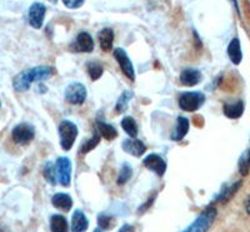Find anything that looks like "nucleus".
<instances>
[{
  "mask_svg": "<svg viewBox=\"0 0 250 232\" xmlns=\"http://www.w3.org/2000/svg\"><path fill=\"white\" fill-rule=\"evenodd\" d=\"M118 232H135L134 227L131 225H124V226L120 227V230Z\"/></svg>",
  "mask_w": 250,
  "mask_h": 232,
  "instance_id": "obj_32",
  "label": "nucleus"
},
{
  "mask_svg": "<svg viewBox=\"0 0 250 232\" xmlns=\"http://www.w3.org/2000/svg\"><path fill=\"white\" fill-rule=\"evenodd\" d=\"M35 129L30 124H19L17 125L12 131V137L15 144L18 145H26L34 139Z\"/></svg>",
  "mask_w": 250,
  "mask_h": 232,
  "instance_id": "obj_5",
  "label": "nucleus"
},
{
  "mask_svg": "<svg viewBox=\"0 0 250 232\" xmlns=\"http://www.w3.org/2000/svg\"><path fill=\"white\" fill-rule=\"evenodd\" d=\"M133 176V170H131V167L129 166L128 164L123 165L122 170H120L119 176H118V184L119 185H124L129 181Z\"/></svg>",
  "mask_w": 250,
  "mask_h": 232,
  "instance_id": "obj_29",
  "label": "nucleus"
},
{
  "mask_svg": "<svg viewBox=\"0 0 250 232\" xmlns=\"http://www.w3.org/2000/svg\"><path fill=\"white\" fill-rule=\"evenodd\" d=\"M204 101V94L199 93V91H190V93L183 94L179 97V106L184 111L193 113V111H196L198 109L202 108Z\"/></svg>",
  "mask_w": 250,
  "mask_h": 232,
  "instance_id": "obj_4",
  "label": "nucleus"
},
{
  "mask_svg": "<svg viewBox=\"0 0 250 232\" xmlns=\"http://www.w3.org/2000/svg\"><path fill=\"white\" fill-rule=\"evenodd\" d=\"M65 99L73 105L84 104L86 99V89L80 82H73L66 88Z\"/></svg>",
  "mask_w": 250,
  "mask_h": 232,
  "instance_id": "obj_6",
  "label": "nucleus"
},
{
  "mask_svg": "<svg viewBox=\"0 0 250 232\" xmlns=\"http://www.w3.org/2000/svg\"><path fill=\"white\" fill-rule=\"evenodd\" d=\"M228 55H229V59L231 60L234 65H239L242 62V46H240V41H239L238 38H234L230 43H229V46H228Z\"/></svg>",
  "mask_w": 250,
  "mask_h": 232,
  "instance_id": "obj_15",
  "label": "nucleus"
},
{
  "mask_svg": "<svg viewBox=\"0 0 250 232\" xmlns=\"http://www.w3.org/2000/svg\"><path fill=\"white\" fill-rule=\"evenodd\" d=\"M50 230L51 232H68L69 225L65 216L62 215H53L50 218Z\"/></svg>",
  "mask_w": 250,
  "mask_h": 232,
  "instance_id": "obj_19",
  "label": "nucleus"
},
{
  "mask_svg": "<svg viewBox=\"0 0 250 232\" xmlns=\"http://www.w3.org/2000/svg\"><path fill=\"white\" fill-rule=\"evenodd\" d=\"M58 181L62 186H69L71 181V162L68 157H59L55 164Z\"/></svg>",
  "mask_w": 250,
  "mask_h": 232,
  "instance_id": "obj_7",
  "label": "nucleus"
},
{
  "mask_svg": "<svg viewBox=\"0 0 250 232\" xmlns=\"http://www.w3.org/2000/svg\"><path fill=\"white\" fill-rule=\"evenodd\" d=\"M53 69L50 66H35L19 73L13 80V86L17 91L29 90L30 85L34 81H42L51 77Z\"/></svg>",
  "mask_w": 250,
  "mask_h": 232,
  "instance_id": "obj_1",
  "label": "nucleus"
},
{
  "mask_svg": "<svg viewBox=\"0 0 250 232\" xmlns=\"http://www.w3.org/2000/svg\"><path fill=\"white\" fill-rule=\"evenodd\" d=\"M122 128L131 139H135L138 136V125L131 116H125L122 120Z\"/></svg>",
  "mask_w": 250,
  "mask_h": 232,
  "instance_id": "obj_23",
  "label": "nucleus"
},
{
  "mask_svg": "<svg viewBox=\"0 0 250 232\" xmlns=\"http://www.w3.org/2000/svg\"><path fill=\"white\" fill-rule=\"evenodd\" d=\"M44 177L53 186L57 185V169H55V165L53 162L48 161L45 164V166H44Z\"/></svg>",
  "mask_w": 250,
  "mask_h": 232,
  "instance_id": "obj_25",
  "label": "nucleus"
},
{
  "mask_svg": "<svg viewBox=\"0 0 250 232\" xmlns=\"http://www.w3.org/2000/svg\"><path fill=\"white\" fill-rule=\"evenodd\" d=\"M100 142V135L99 134H94L93 137L89 140H86L85 142H83L82 147H80V153L82 154H88L89 151H91L93 149L97 147V145Z\"/></svg>",
  "mask_w": 250,
  "mask_h": 232,
  "instance_id": "obj_27",
  "label": "nucleus"
},
{
  "mask_svg": "<svg viewBox=\"0 0 250 232\" xmlns=\"http://www.w3.org/2000/svg\"><path fill=\"white\" fill-rule=\"evenodd\" d=\"M133 95L134 93L131 90H125L124 93L120 95L119 100L117 101V106H115V111L119 114L124 113L125 110H126V108H128L129 105V101H130L131 99H133Z\"/></svg>",
  "mask_w": 250,
  "mask_h": 232,
  "instance_id": "obj_24",
  "label": "nucleus"
},
{
  "mask_svg": "<svg viewBox=\"0 0 250 232\" xmlns=\"http://www.w3.org/2000/svg\"><path fill=\"white\" fill-rule=\"evenodd\" d=\"M93 232H104L102 229H95Z\"/></svg>",
  "mask_w": 250,
  "mask_h": 232,
  "instance_id": "obj_34",
  "label": "nucleus"
},
{
  "mask_svg": "<svg viewBox=\"0 0 250 232\" xmlns=\"http://www.w3.org/2000/svg\"><path fill=\"white\" fill-rule=\"evenodd\" d=\"M114 58L119 64L120 69L124 73L125 77H128L130 80L135 79V73H134V66L133 62L129 59L128 54L125 53V50H123L122 48H118L114 50Z\"/></svg>",
  "mask_w": 250,
  "mask_h": 232,
  "instance_id": "obj_8",
  "label": "nucleus"
},
{
  "mask_svg": "<svg viewBox=\"0 0 250 232\" xmlns=\"http://www.w3.org/2000/svg\"><path fill=\"white\" fill-rule=\"evenodd\" d=\"M122 147L125 153L130 154V155L135 156V157L144 155V153L146 151V146L138 139L124 140L122 144Z\"/></svg>",
  "mask_w": 250,
  "mask_h": 232,
  "instance_id": "obj_12",
  "label": "nucleus"
},
{
  "mask_svg": "<svg viewBox=\"0 0 250 232\" xmlns=\"http://www.w3.org/2000/svg\"><path fill=\"white\" fill-rule=\"evenodd\" d=\"M143 164H144L146 169L155 173L159 177H162L165 174V171H167V162L159 155H155V154H150V155L146 156Z\"/></svg>",
  "mask_w": 250,
  "mask_h": 232,
  "instance_id": "obj_11",
  "label": "nucleus"
},
{
  "mask_svg": "<svg viewBox=\"0 0 250 232\" xmlns=\"http://www.w3.org/2000/svg\"><path fill=\"white\" fill-rule=\"evenodd\" d=\"M98 225H99V229L102 230H110L113 229L114 225H115V218H114L113 216L100 213V215L98 216Z\"/></svg>",
  "mask_w": 250,
  "mask_h": 232,
  "instance_id": "obj_28",
  "label": "nucleus"
},
{
  "mask_svg": "<svg viewBox=\"0 0 250 232\" xmlns=\"http://www.w3.org/2000/svg\"><path fill=\"white\" fill-rule=\"evenodd\" d=\"M50 1H51V3H57L58 0H50Z\"/></svg>",
  "mask_w": 250,
  "mask_h": 232,
  "instance_id": "obj_35",
  "label": "nucleus"
},
{
  "mask_svg": "<svg viewBox=\"0 0 250 232\" xmlns=\"http://www.w3.org/2000/svg\"><path fill=\"white\" fill-rule=\"evenodd\" d=\"M250 171V147L239 159V173L242 176H247Z\"/></svg>",
  "mask_w": 250,
  "mask_h": 232,
  "instance_id": "obj_26",
  "label": "nucleus"
},
{
  "mask_svg": "<svg viewBox=\"0 0 250 232\" xmlns=\"http://www.w3.org/2000/svg\"><path fill=\"white\" fill-rule=\"evenodd\" d=\"M59 136H60V146L62 150L69 151L74 145L75 139L78 136V128L74 122L64 120L59 124Z\"/></svg>",
  "mask_w": 250,
  "mask_h": 232,
  "instance_id": "obj_3",
  "label": "nucleus"
},
{
  "mask_svg": "<svg viewBox=\"0 0 250 232\" xmlns=\"http://www.w3.org/2000/svg\"><path fill=\"white\" fill-rule=\"evenodd\" d=\"M62 3L69 9H78L84 4V0H62Z\"/></svg>",
  "mask_w": 250,
  "mask_h": 232,
  "instance_id": "obj_31",
  "label": "nucleus"
},
{
  "mask_svg": "<svg viewBox=\"0 0 250 232\" xmlns=\"http://www.w3.org/2000/svg\"><path fill=\"white\" fill-rule=\"evenodd\" d=\"M51 204L54 205V207H57V209L62 210V211H66V213H68V211H70L71 206H73V200H71V197L68 193H55V195L53 196V198H51Z\"/></svg>",
  "mask_w": 250,
  "mask_h": 232,
  "instance_id": "obj_17",
  "label": "nucleus"
},
{
  "mask_svg": "<svg viewBox=\"0 0 250 232\" xmlns=\"http://www.w3.org/2000/svg\"><path fill=\"white\" fill-rule=\"evenodd\" d=\"M89 221L82 210H77L71 217V232H85L88 230Z\"/></svg>",
  "mask_w": 250,
  "mask_h": 232,
  "instance_id": "obj_13",
  "label": "nucleus"
},
{
  "mask_svg": "<svg viewBox=\"0 0 250 232\" xmlns=\"http://www.w3.org/2000/svg\"><path fill=\"white\" fill-rule=\"evenodd\" d=\"M223 111H224V115L229 119H239L244 113V102L242 100H238L235 102L225 104Z\"/></svg>",
  "mask_w": 250,
  "mask_h": 232,
  "instance_id": "obj_16",
  "label": "nucleus"
},
{
  "mask_svg": "<svg viewBox=\"0 0 250 232\" xmlns=\"http://www.w3.org/2000/svg\"><path fill=\"white\" fill-rule=\"evenodd\" d=\"M88 74L91 80H98L103 75V68L97 62H89L88 64Z\"/></svg>",
  "mask_w": 250,
  "mask_h": 232,
  "instance_id": "obj_30",
  "label": "nucleus"
},
{
  "mask_svg": "<svg viewBox=\"0 0 250 232\" xmlns=\"http://www.w3.org/2000/svg\"><path fill=\"white\" fill-rule=\"evenodd\" d=\"M97 128L98 130H99V135L103 136V137H105L106 140H113L118 136L117 129L114 128V126H111L110 124H105V122H103V121H98Z\"/></svg>",
  "mask_w": 250,
  "mask_h": 232,
  "instance_id": "obj_22",
  "label": "nucleus"
},
{
  "mask_svg": "<svg viewBox=\"0 0 250 232\" xmlns=\"http://www.w3.org/2000/svg\"><path fill=\"white\" fill-rule=\"evenodd\" d=\"M216 215H218V211H216L215 207H207V209L195 218V221H194L193 224L189 225V226L182 232H207L208 230L210 229L211 225L214 224Z\"/></svg>",
  "mask_w": 250,
  "mask_h": 232,
  "instance_id": "obj_2",
  "label": "nucleus"
},
{
  "mask_svg": "<svg viewBox=\"0 0 250 232\" xmlns=\"http://www.w3.org/2000/svg\"><path fill=\"white\" fill-rule=\"evenodd\" d=\"M46 8L42 3H34L29 9V24L34 29H40L44 23Z\"/></svg>",
  "mask_w": 250,
  "mask_h": 232,
  "instance_id": "obj_9",
  "label": "nucleus"
},
{
  "mask_svg": "<svg viewBox=\"0 0 250 232\" xmlns=\"http://www.w3.org/2000/svg\"><path fill=\"white\" fill-rule=\"evenodd\" d=\"M188 131H189V120L187 117L179 116L178 117V122H176L175 130L171 133V140H174V141H180V140L184 139V136L187 135Z\"/></svg>",
  "mask_w": 250,
  "mask_h": 232,
  "instance_id": "obj_18",
  "label": "nucleus"
},
{
  "mask_svg": "<svg viewBox=\"0 0 250 232\" xmlns=\"http://www.w3.org/2000/svg\"><path fill=\"white\" fill-rule=\"evenodd\" d=\"M202 81V73L196 69H185L180 74V82L185 86H194Z\"/></svg>",
  "mask_w": 250,
  "mask_h": 232,
  "instance_id": "obj_14",
  "label": "nucleus"
},
{
  "mask_svg": "<svg viewBox=\"0 0 250 232\" xmlns=\"http://www.w3.org/2000/svg\"><path fill=\"white\" fill-rule=\"evenodd\" d=\"M70 49L77 53H91L94 49V40L88 33H80L71 43Z\"/></svg>",
  "mask_w": 250,
  "mask_h": 232,
  "instance_id": "obj_10",
  "label": "nucleus"
},
{
  "mask_svg": "<svg viewBox=\"0 0 250 232\" xmlns=\"http://www.w3.org/2000/svg\"><path fill=\"white\" fill-rule=\"evenodd\" d=\"M242 187V181H238L235 184L230 185V186H227L223 189V191L218 195V197L215 198L216 202H227L229 201L231 197L234 196V193L238 191L239 189Z\"/></svg>",
  "mask_w": 250,
  "mask_h": 232,
  "instance_id": "obj_21",
  "label": "nucleus"
},
{
  "mask_svg": "<svg viewBox=\"0 0 250 232\" xmlns=\"http://www.w3.org/2000/svg\"><path fill=\"white\" fill-rule=\"evenodd\" d=\"M245 211L250 215V197L248 198L247 201H245Z\"/></svg>",
  "mask_w": 250,
  "mask_h": 232,
  "instance_id": "obj_33",
  "label": "nucleus"
},
{
  "mask_svg": "<svg viewBox=\"0 0 250 232\" xmlns=\"http://www.w3.org/2000/svg\"><path fill=\"white\" fill-rule=\"evenodd\" d=\"M114 41V31L111 29L105 28L99 33V43L104 51H109L113 48Z\"/></svg>",
  "mask_w": 250,
  "mask_h": 232,
  "instance_id": "obj_20",
  "label": "nucleus"
}]
</instances>
